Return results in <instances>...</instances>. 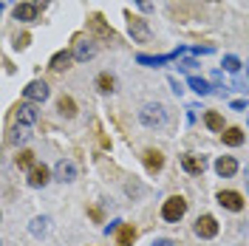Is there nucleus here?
<instances>
[{
	"mask_svg": "<svg viewBox=\"0 0 249 246\" xmlns=\"http://www.w3.org/2000/svg\"><path fill=\"white\" fill-rule=\"evenodd\" d=\"M153 246H178V244L170 241V238H159V241H153Z\"/></svg>",
	"mask_w": 249,
	"mask_h": 246,
	"instance_id": "cd10ccee",
	"label": "nucleus"
},
{
	"mask_svg": "<svg viewBox=\"0 0 249 246\" xmlns=\"http://www.w3.org/2000/svg\"><path fill=\"white\" fill-rule=\"evenodd\" d=\"M57 110H60L62 116H68V119H71V116H77V105H74V99H71V96H62L60 102H57Z\"/></svg>",
	"mask_w": 249,
	"mask_h": 246,
	"instance_id": "4be33fe9",
	"label": "nucleus"
},
{
	"mask_svg": "<svg viewBox=\"0 0 249 246\" xmlns=\"http://www.w3.org/2000/svg\"><path fill=\"white\" fill-rule=\"evenodd\" d=\"M204 122H207V127H210V130L224 133V116H221V113H215V110H207V113H204Z\"/></svg>",
	"mask_w": 249,
	"mask_h": 246,
	"instance_id": "aec40b11",
	"label": "nucleus"
},
{
	"mask_svg": "<svg viewBox=\"0 0 249 246\" xmlns=\"http://www.w3.org/2000/svg\"><path fill=\"white\" fill-rule=\"evenodd\" d=\"M15 20H20V23H34V20H37V6H34V3H17Z\"/></svg>",
	"mask_w": 249,
	"mask_h": 246,
	"instance_id": "f8f14e48",
	"label": "nucleus"
},
{
	"mask_svg": "<svg viewBox=\"0 0 249 246\" xmlns=\"http://www.w3.org/2000/svg\"><path fill=\"white\" fill-rule=\"evenodd\" d=\"M17 167L20 170H34L37 164H34V153L31 150H23V153L17 156Z\"/></svg>",
	"mask_w": 249,
	"mask_h": 246,
	"instance_id": "b1692460",
	"label": "nucleus"
},
{
	"mask_svg": "<svg viewBox=\"0 0 249 246\" xmlns=\"http://www.w3.org/2000/svg\"><path fill=\"white\" fill-rule=\"evenodd\" d=\"M12 139H15V144H23V141L29 139V133H23V130H17V133H15Z\"/></svg>",
	"mask_w": 249,
	"mask_h": 246,
	"instance_id": "c85d7f7f",
	"label": "nucleus"
},
{
	"mask_svg": "<svg viewBox=\"0 0 249 246\" xmlns=\"http://www.w3.org/2000/svg\"><path fill=\"white\" fill-rule=\"evenodd\" d=\"M71 62H74V54L71 51H57L54 57H51V71H65V68H71Z\"/></svg>",
	"mask_w": 249,
	"mask_h": 246,
	"instance_id": "2eb2a0df",
	"label": "nucleus"
},
{
	"mask_svg": "<svg viewBox=\"0 0 249 246\" xmlns=\"http://www.w3.org/2000/svg\"><path fill=\"white\" fill-rule=\"evenodd\" d=\"M48 224H51V221H48L46 215L34 218V221H31V235H34V238H46L48 235Z\"/></svg>",
	"mask_w": 249,
	"mask_h": 246,
	"instance_id": "412c9836",
	"label": "nucleus"
},
{
	"mask_svg": "<svg viewBox=\"0 0 249 246\" xmlns=\"http://www.w3.org/2000/svg\"><path fill=\"white\" fill-rule=\"evenodd\" d=\"M15 46H17V48H26V46H29V37H26V34H23V37H17Z\"/></svg>",
	"mask_w": 249,
	"mask_h": 246,
	"instance_id": "2f4dec72",
	"label": "nucleus"
},
{
	"mask_svg": "<svg viewBox=\"0 0 249 246\" xmlns=\"http://www.w3.org/2000/svg\"><path fill=\"white\" fill-rule=\"evenodd\" d=\"M34 122H37V110H34V105H31V102L20 105V108H17V124H20V127H31Z\"/></svg>",
	"mask_w": 249,
	"mask_h": 246,
	"instance_id": "ddd939ff",
	"label": "nucleus"
},
{
	"mask_svg": "<svg viewBox=\"0 0 249 246\" xmlns=\"http://www.w3.org/2000/svg\"><path fill=\"white\" fill-rule=\"evenodd\" d=\"M181 167H184L187 173H193V176H198V173H204V167H207V158H204V156H181Z\"/></svg>",
	"mask_w": 249,
	"mask_h": 246,
	"instance_id": "4468645a",
	"label": "nucleus"
},
{
	"mask_svg": "<svg viewBox=\"0 0 249 246\" xmlns=\"http://www.w3.org/2000/svg\"><path fill=\"white\" fill-rule=\"evenodd\" d=\"M215 173L221 178H232L235 173H238V161H235L232 156H221L215 161Z\"/></svg>",
	"mask_w": 249,
	"mask_h": 246,
	"instance_id": "9b49d317",
	"label": "nucleus"
},
{
	"mask_svg": "<svg viewBox=\"0 0 249 246\" xmlns=\"http://www.w3.org/2000/svg\"><path fill=\"white\" fill-rule=\"evenodd\" d=\"M187 48H176V51H170V54H159V57H150V54H139L136 60H139V65H147V68H159V65H167L170 60H178V54H184Z\"/></svg>",
	"mask_w": 249,
	"mask_h": 246,
	"instance_id": "20e7f679",
	"label": "nucleus"
},
{
	"mask_svg": "<svg viewBox=\"0 0 249 246\" xmlns=\"http://www.w3.org/2000/svg\"><path fill=\"white\" fill-rule=\"evenodd\" d=\"M139 122L144 127H156V130H161V127H167V108L164 105H159V102H147L144 108L139 110Z\"/></svg>",
	"mask_w": 249,
	"mask_h": 246,
	"instance_id": "f257e3e1",
	"label": "nucleus"
},
{
	"mask_svg": "<svg viewBox=\"0 0 249 246\" xmlns=\"http://www.w3.org/2000/svg\"><path fill=\"white\" fill-rule=\"evenodd\" d=\"M190 88H193L196 93H201V96H207V93L213 91V88H210V82L201 79V77H190Z\"/></svg>",
	"mask_w": 249,
	"mask_h": 246,
	"instance_id": "5701e85b",
	"label": "nucleus"
},
{
	"mask_svg": "<svg viewBox=\"0 0 249 246\" xmlns=\"http://www.w3.org/2000/svg\"><path fill=\"white\" fill-rule=\"evenodd\" d=\"M88 26H91V31L99 37V40H105V43H113V40H116V31L102 20V15H91L88 17Z\"/></svg>",
	"mask_w": 249,
	"mask_h": 246,
	"instance_id": "7ed1b4c3",
	"label": "nucleus"
},
{
	"mask_svg": "<svg viewBox=\"0 0 249 246\" xmlns=\"http://www.w3.org/2000/svg\"><path fill=\"white\" fill-rule=\"evenodd\" d=\"M224 68H227L230 74H235V71H241V60H238L235 54H227V57H224Z\"/></svg>",
	"mask_w": 249,
	"mask_h": 246,
	"instance_id": "a878e982",
	"label": "nucleus"
},
{
	"mask_svg": "<svg viewBox=\"0 0 249 246\" xmlns=\"http://www.w3.org/2000/svg\"><path fill=\"white\" fill-rule=\"evenodd\" d=\"M193 229H196L198 238L210 241V238H215V235H218V221L213 215H201L198 221H196V227H193Z\"/></svg>",
	"mask_w": 249,
	"mask_h": 246,
	"instance_id": "423d86ee",
	"label": "nucleus"
},
{
	"mask_svg": "<svg viewBox=\"0 0 249 246\" xmlns=\"http://www.w3.org/2000/svg\"><path fill=\"white\" fill-rule=\"evenodd\" d=\"M144 167L150 170V173H159V170L164 167L161 153H159V150H147V153H144Z\"/></svg>",
	"mask_w": 249,
	"mask_h": 246,
	"instance_id": "a211bd4d",
	"label": "nucleus"
},
{
	"mask_svg": "<svg viewBox=\"0 0 249 246\" xmlns=\"http://www.w3.org/2000/svg\"><path fill=\"white\" fill-rule=\"evenodd\" d=\"M127 29H130V37H133L136 43H147V40H150V29H147V23L139 20V17H130Z\"/></svg>",
	"mask_w": 249,
	"mask_h": 246,
	"instance_id": "1a4fd4ad",
	"label": "nucleus"
},
{
	"mask_svg": "<svg viewBox=\"0 0 249 246\" xmlns=\"http://www.w3.org/2000/svg\"><path fill=\"white\" fill-rule=\"evenodd\" d=\"M178 68H181V71H190V68H196V60H184Z\"/></svg>",
	"mask_w": 249,
	"mask_h": 246,
	"instance_id": "7c9ffc66",
	"label": "nucleus"
},
{
	"mask_svg": "<svg viewBox=\"0 0 249 246\" xmlns=\"http://www.w3.org/2000/svg\"><path fill=\"white\" fill-rule=\"evenodd\" d=\"M133 241H136V229H133L130 224H122L119 232H116V244L119 246H130Z\"/></svg>",
	"mask_w": 249,
	"mask_h": 246,
	"instance_id": "f3484780",
	"label": "nucleus"
},
{
	"mask_svg": "<svg viewBox=\"0 0 249 246\" xmlns=\"http://www.w3.org/2000/svg\"><path fill=\"white\" fill-rule=\"evenodd\" d=\"M48 184V167L37 164L34 170H29V187H46Z\"/></svg>",
	"mask_w": 249,
	"mask_h": 246,
	"instance_id": "dca6fc26",
	"label": "nucleus"
},
{
	"mask_svg": "<svg viewBox=\"0 0 249 246\" xmlns=\"http://www.w3.org/2000/svg\"><path fill=\"white\" fill-rule=\"evenodd\" d=\"M187 212V201L181 195H170V198L164 201V207H161V218L164 221H170V224H178Z\"/></svg>",
	"mask_w": 249,
	"mask_h": 246,
	"instance_id": "f03ea898",
	"label": "nucleus"
},
{
	"mask_svg": "<svg viewBox=\"0 0 249 246\" xmlns=\"http://www.w3.org/2000/svg\"><path fill=\"white\" fill-rule=\"evenodd\" d=\"M48 85L46 82H40V79H34V82H29V85H26V88H23V96H26V102H31V105H34V102H46L48 99Z\"/></svg>",
	"mask_w": 249,
	"mask_h": 246,
	"instance_id": "39448f33",
	"label": "nucleus"
},
{
	"mask_svg": "<svg viewBox=\"0 0 249 246\" xmlns=\"http://www.w3.org/2000/svg\"><path fill=\"white\" fill-rule=\"evenodd\" d=\"M232 108H235V110H244V108H247V102H244V99H235Z\"/></svg>",
	"mask_w": 249,
	"mask_h": 246,
	"instance_id": "473e14b6",
	"label": "nucleus"
},
{
	"mask_svg": "<svg viewBox=\"0 0 249 246\" xmlns=\"http://www.w3.org/2000/svg\"><path fill=\"white\" fill-rule=\"evenodd\" d=\"M54 178L57 181H74L77 178V164L71 161V158H62V161H57V167H54Z\"/></svg>",
	"mask_w": 249,
	"mask_h": 246,
	"instance_id": "6e6552de",
	"label": "nucleus"
},
{
	"mask_svg": "<svg viewBox=\"0 0 249 246\" xmlns=\"http://www.w3.org/2000/svg\"><path fill=\"white\" fill-rule=\"evenodd\" d=\"M136 6H139L142 12H153V3L150 0H136Z\"/></svg>",
	"mask_w": 249,
	"mask_h": 246,
	"instance_id": "bb28decb",
	"label": "nucleus"
},
{
	"mask_svg": "<svg viewBox=\"0 0 249 246\" xmlns=\"http://www.w3.org/2000/svg\"><path fill=\"white\" fill-rule=\"evenodd\" d=\"M31 3H34L37 9H40V6H48V0H31Z\"/></svg>",
	"mask_w": 249,
	"mask_h": 246,
	"instance_id": "72a5a7b5",
	"label": "nucleus"
},
{
	"mask_svg": "<svg viewBox=\"0 0 249 246\" xmlns=\"http://www.w3.org/2000/svg\"><path fill=\"white\" fill-rule=\"evenodd\" d=\"M96 88H99V91H113V77H110V74H99V77H96Z\"/></svg>",
	"mask_w": 249,
	"mask_h": 246,
	"instance_id": "393cba45",
	"label": "nucleus"
},
{
	"mask_svg": "<svg viewBox=\"0 0 249 246\" xmlns=\"http://www.w3.org/2000/svg\"><path fill=\"white\" fill-rule=\"evenodd\" d=\"M221 136H224V144H230V147L244 144V130H241V127H227Z\"/></svg>",
	"mask_w": 249,
	"mask_h": 246,
	"instance_id": "6ab92c4d",
	"label": "nucleus"
},
{
	"mask_svg": "<svg viewBox=\"0 0 249 246\" xmlns=\"http://www.w3.org/2000/svg\"><path fill=\"white\" fill-rule=\"evenodd\" d=\"M170 85H173V91H176V93H181V91H184V88H181V82H178L176 77H170Z\"/></svg>",
	"mask_w": 249,
	"mask_h": 246,
	"instance_id": "c756f323",
	"label": "nucleus"
},
{
	"mask_svg": "<svg viewBox=\"0 0 249 246\" xmlns=\"http://www.w3.org/2000/svg\"><path fill=\"white\" fill-rule=\"evenodd\" d=\"M91 57H96V43L93 40H79L77 46H74V60L88 62Z\"/></svg>",
	"mask_w": 249,
	"mask_h": 246,
	"instance_id": "9d476101",
	"label": "nucleus"
},
{
	"mask_svg": "<svg viewBox=\"0 0 249 246\" xmlns=\"http://www.w3.org/2000/svg\"><path fill=\"white\" fill-rule=\"evenodd\" d=\"M218 204H221L224 210H230V212H241V210H244V198H241V193H235V190L218 193Z\"/></svg>",
	"mask_w": 249,
	"mask_h": 246,
	"instance_id": "0eeeda50",
	"label": "nucleus"
}]
</instances>
